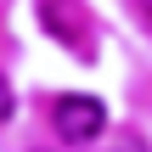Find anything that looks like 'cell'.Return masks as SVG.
<instances>
[{
    "label": "cell",
    "instance_id": "cell-1",
    "mask_svg": "<svg viewBox=\"0 0 152 152\" xmlns=\"http://www.w3.org/2000/svg\"><path fill=\"white\" fill-rule=\"evenodd\" d=\"M51 124H56V135L62 141H96L102 130H107V107L96 102V96H56L51 102Z\"/></svg>",
    "mask_w": 152,
    "mask_h": 152
},
{
    "label": "cell",
    "instance_id": "cell-2",
    "mask_svg": "<svg viewBox=\"0 0 152 152\" xmlns=\"http://www.w3.org/2000/svg\"><path fill=\"white\" fill-rule=\"evenodd\" d=\"M11 107H17V102H11V85H6V73H0V124L11 118Z\"/></svg>",
    "mask_w": 152,
    "mask_h": 152
},
{
    "label": "cell",
    "instance_id": "cell-3",
    "mask_svg": "<svg viewBox=\"0 0 152 152\" xmlns=\"http://www.w3.org/2000/svg\"><path fill=\"white\" fill-rule=\"evenodd\" d=\"M141 11H147V28H152V0H141Z\"/></svg>",
    "mask_w": 152,
    "mask_h": 152
},
{
    "label": "cell",
    "instance_id": "cell-4",
    "mask_svg": "<svg viewBox=\"0 0 152 152\" xmlns=\"http://www.w3.org/2000/svg\"><path fill=\"white\" fill-rule=\"evenodd\" d=\"M124 152H147V147H135V141H130V147H124Z\"/></svg>",
    "mask_w": 152,
    "mask_h": 152
}]
</instances>
